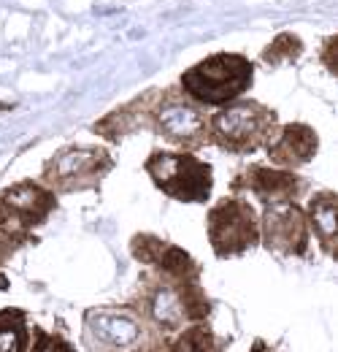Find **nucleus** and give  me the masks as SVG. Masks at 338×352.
<instances>
[{"instance_id": "8", "label": "nucleus", "mask_w": 338, "mask_h": 352, "mask_svg": "<svg viewBox=\"0 0 338 352\" xmlns=\"http://www.w3.org/2000/svg\"><path fill=\"white\" fill-rule=\"evenodd\" d=\"M206 239L219 261L244 258L260 247V214L244 195H225L206 212Z\"/></svg>"}, {"instance_id": "17", "label": "nucleus", "mask_w": 338, "mask_h": 352, "mask_svg": "<svg viewBox=\"0 0 338 352\" xmlns=\"http://www.w3.org/2000/svg\"><path fill=\"white\" fill-rule=\"evenodd\" d=\"M163 352H225V342L214 333L209 322H195L170 336Z\"/></svg>"}, {"instance_id": "4", "label": "nucleus", "mask_w": 338, "mask_h": 352, "mask_svg": "<svg viewBox=\"0 0 338 352\" xmlns=\"http://www.w3.org/2000/svg\"><path fill=\"white\" fill-rule=\"evenodd\" d=\"M279 125V114L271 106L254 98H238L209 114V144L230 155H252L268 146Z\"/></svg>"}, {"instance_id": "3", "label": "nucleus", "mask_w": 338, "mask_h": 352, "mask_svg": "<svg viewBox=\"0 0 338 352\" xmlns=\"http://www.w3.org/2000/svg\"><path fill=\"white\" fill-rule=\"evenodd\" d=\"M254 85V63L238 52H216L179 76L181 92L201 109H222L244 98Z\"/></svg>"}, {"instance_id": "18", "label": "nucleus", "mask_w": 338, "mask_h": 352, "mask_svg": "<svg viewBox=\"0 0 338 352\" xmlns=\"http://www.w3.org/2000/svg\"><path fill=\"white\" fill-rule=\"evenodd\" d=\"M303 41L297 38L295 33H279L271 44L262 49V63L268 68H279V65H290V63H297L303 57Z\"/></svg>"}, {"instance_id": "21", "label": "nucleus", "mask_w": 338, "mask_h": 352, "mask_svg": "<svg viewBox=\"0 0 338 352\" xmlns=\"http://www.w3.org/2000/svg\"><path fill=\"white\" fill-rule=\"evenodd\" d=\"M252 352H273V350H271V347H268L262 339H257V342H254V347H252Z\"/></svg>"}, {"instance_id": "15", "label": "nucleus", "mask_w": 338, "mask_h": 352, "mask_svg": "<svg viewBox=\"0 0 338 352\" xmlns=\"http://www.w3.org/2000/svg\"><path fill=\"white\" fill-rule=\"evenodd\" d=\"M308 233L317 239L319 250L330 258L338 252V195L336 190H314L306 204Z\"/></svg>"}, {"instance_id": "5", "label": "nucleus", "mask_w": 338, "mask_h": 352, "mask_svg": "<svg viewBox=\"0 0 338 352\" xmlns=\"http://www.w3.org/2000/svg\"><path fill=\"white\" fill-rule=\"evenodd\" d=\"M57 209V195L41 182L25 179L0 190V265L11 261Z\"/></svg>"}, {"instance_id": "6", "label": "nucleus", "mask_w": 338, "mask_h": 352, "mask_svg": "<svg viewBox=\"0 0 338 352\" xmlns=\"http://www.w3.org/2000/svg\"><path fill=\"white\" fill-rule=\"evenodd\" d=\"M152 184L179 204H206L214 190V168L195 152L155 149L144 160Z\"/></svg>"}, {"instance_id": "7", "label": "nucleus", "mask_w": 338, "mask_h": 352, "mask_svg": "<svg viewBox=\"0 0 338 352\" xmlns=\"http://www.w3.org/2000/svg\"><path fill=\"white\" fill-rule=\"evenodd\" d=\"M111 171H114V157L106 146L68 144L43 163L38 182L60 198V195L98 190Z\"/></svg>"}, {"instance_id": "14", "label": "nucleus", "mask_w": 338, "mask_h": 352, "mask_svg": "<svg viewBox=\"0 0 338 352\" xmlns=\"http://www.w3.org/2000/svg\"><path fill=\"white\" fill-rule=\"evenodd\" d=\"M157 92L160 89L152 87L146 92H141V95H135L133 100H127L125 106H120L111 114H106L103 120H98L92 125V131L98 133L100 138H106V141H122L133 133L149 128V114H152V106L157 100Z\"/></svg>"}, {"instance_id": "20", "label": "nucleus", "mask_w": 338, "mask_h": 352, "mask_svg": "<svg viewBox=\"0 0 338 352\" xmlns=\"http://www.w3.org/2000/svg\"><path fill=\"white\" fill-rule=\"evenodd\" d=\"M338 36H328L325 38V44H322V52H319V60H322V65L328 68V74H333L338 76Z\"/></svg>"}, {"instance_id": "11", "label": "nucleus", "mask_w": 338, "mask_h": 352, "mask_svg": "<svg viewBox=\"0 0 338 352\" xmlns=\"http://www.w3.org/2000/svg\"><path fill=\"white\" fill-rule=\"evenodd\" d=\"M230 187H233L236 195L252 192L254 198H260L262 204H271V201H297L300 204V198L308 195L311 184H308V179H303L295 171L254 163V166H244L238 174L233 176Z\"/></svg>"}, {"instance_id": "19", "label": "nucleus", "mask_w": 338, "mask_h": 352, "mask_svg": "<svg viewBox=\"0 0 338 352\" xmlns=\"http://www.w3.org/2000/svg\"><path fill=\"white\" fill-rule=\"evenodd\" d=\"M27 352H76V347L60 336V333H52L41 325H33L30 328V347Z\"/></svg>"}, {"instance_id": "13", "label": "nucleus", "mask_w": 338, "mask_h": 352, "mask_svg": "<svg viewBox=\"0 0 338 352\" xmlns=\"http://www.w3.org/2000/svg\"><path fill=\"white\" fill-rule=\"evenodd\" d=\"M271 166L295 171L300 166L311 163L319 152V133L306 122H284L279 125L276 135L265 146Z\"/></svg>"}, {"instance_id": "16", "label": "nucleus", "mask_w": 338, "mask_h": 352, "mask_svg": "<svg viewBox=\"0 0 338 352\" xmlns=\"http://www.w3.org/2000/svg\"><path fill=\"white\" fill-rule=\"evenodd\" d=\"M30 347V320L19 307L0 309V352H27Z\"/></svg>"}, {"instance_id": "2", "label": "nucleus", "mask_w": 338, "mask_h": 352, "mask_svg": "<svg viewBox=\"0 0 338 352\" xmlns=\"http://www.w3.org/2000/svg\"><path fill=\"white\" fill-rule=\"evenodd\" d=\"M168 336H163L133 304L92 307L82 317L84 352H163Z\"/></svg>"}, {"instance_id": "9", "label": "nucleus", "mask_w": 338, "mask_h": 352, "mask_svg": "<svg viewBox=\"0 0 338 352\" xmlns=\"http://www.w3.org/2000/svg\"><path fill=\"white\" fill-rule=\"evenodd\" d=\"M149 131L173 144L179 152H195L209 144V114L192 103L179 85L157 92L149 114Z\"/></svg>"}, {"instance_id": "12", "label": "nucleus", "mask_w": 338, "mask_h": 352, "mask_svg": "<svg viewBox=\"0 0 338 352\" xmlns=\"http://www.w3.org/2000/svg\"><path fill=\"white\" fill-rule=\"evenodd\" d=\"M130 255L146 271L170 276V279H201L203 268L184 250L155 233H135L130 239Z\"/></svg>"}, {"instance_id": "10", "label": "nucleus", "mask_w": 338, "mask_h": 352, "mask_svg": "<svg viewBox=\"0 0 338 352\" xmlns=\"http://www.w3.org/2000/svg\"><path fill=\"white\" fill-rule=\"evenodd\" d=\"M311 244L306 212L297 201L262 204L260 214V247L284 258H306Z\"/></svg>"}, {"instance_id": "1", "label": "nucleus", "mask_w": 338, "mask_h": 352, "mask_svg": "<svg viewBox=\"0 0 338 352\" xmlns=\"http://www.w3.org/2000/svg\"><path fill=\"white\" fill-rule=\"evenodd\" d=\"M130 304L168 339L187 325L206 322L212 314V301L201 279H170L152 271L141 276L138 293Z\"/></svg>"}]
</instances>
